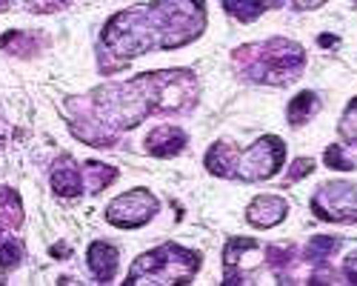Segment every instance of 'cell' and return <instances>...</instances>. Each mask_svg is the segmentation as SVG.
I'll use <instances>...</instances> for the list:
<instances>
[{"label":"cell","instance_id":"6da1fadb","mask_svg":"<svg viewBox=\"0 0 357 286\" xmlns=\"http://www.w3.org/2000/svg\"><path fill=\"white\" fill-rule=\"evenodd\" d=\"M197 77L189 69L143 72L126 83L98 86L89 95L66 100L72 135L89 146H112L123 132L143 123L149 114L189 112L197 103Z\"/></svg>","mask_w":357,"mask_h":286},{"label":"cell","instance_id":"7a4b0ae2","mask_svg":"<svg viewBox=\"0 0 357 286\" xmlns=\"http://www.w3.org/2000/svg\"><path fill=\"white\" fill-rule=\"evenodd\" d=\"M206 29L203 0H155L117 12L100 29L98 69L112 75L129 61L158 49H177L197 40Z\"/></svg>","mask_w":357,"mask_h":286},{"label":"cell","instance_id":"3957f363","mask_svg":"<svg viewBox=\"0 0 357 286\" xmlns=\"http://www.w3.org/2000/svg\"><path fill=\"white\" fill-rule=\"evenodd\" d=\"M234 63L252 83L289 86L306 69V52L289 38H269L260 43H246L234 49Z\"/></svg>","mask_w":357,"mask_h":286},{"label":"cell","instance_id":"277c9868","mask_svg":"<svg viewBox=\"0 0 357 286\" xmlns=\"http://www.w3.org/2000/svg\"><path fill=\"white\" fill-rule=\"evenodd\" d=\"M200 269V252L186 249L181 243H163L152 252L140 255L126 286H177V283H189Z\"/></svg>","mask_w":357,"mask_h":286},{"label":"cell","instance_id":"5b68a950","mask_svg":"<svg viewBox=\"0 0 357 286\" xmlns=\"http://www.w3.org/2000/svg\"><path fill=\"white\" fill-rule=\"evenodd\" d=\"M286 160V143L278 135H263L257 137L249 149H237L231 152V166H229V178L234 181H269L278 175L280 166Z\"/></svg>","mask_w":357,"mask_h":286},{"label":"cell","instance_id":"8992f818","mask_svg":"<svg viewBox=\"0 0 357 286\" xmlns=\"http://www.w3.org/2000/svg\"><path fill=\"white\" fill-rule=\"evenodd\" d=\"M312 215L326 223H357V186L329 181L312 195Z\"/></svg>","mask_w":357,"mask_h":286},{"label":"cell","instance_id":"52a82bcc","mask_svg":"<svg viewBox=\"0 0 357 286\" xmlns=\"http://www.w3.org/2000/svg\"><path fill=\"white\" fill-rule=\"evenodd\" d=\"M158 215V197L149 189H129L106 206V220L121 229H137Z\"/></svg>","mask_w":357,"mask_h":286},{"label":"cell","instance_id":"ba28073f","mask_svg":"<svg viewBox=\"0 0 357 286\" xmlns=\"http://www.w3.org/2000/svg\"><path fill=\"white\" fill-rule=\"evenodd\" d=\"M257 261H266V249L257 241H252V238H231L226 252H223L226 283H246V280H252L249 272H255Z\"/></svg>","mask_w":357,"mask_h":286},{"label":"cell","instance_id":"9c48e42d","mask_svg":"<svg viewBox=\"0 0 357 286\" xmlns=\"http://www.w3.org/2000/svg\"><path fill=\"white\" fill-rule=\"evenodd\" d=\"M52 189H54V195H61L66 200H75V197L86 195L83 169H80V163L75 158L61 155L52 163Z\"/></svg>","mask_w":357,"mask_h":286},{"label":"cell","instance_id":"30bf717a","mask_svg":"<svg viewBox=\"0 0 357 286\" xmlns=\"http://www.w3.org/2000/svg\"><path fill=\"white\" fill-rule=\"evenodd\" d=\"M286 215H289V204L280 195H257L246 209V220L257 229H272L283 223Z\"/></svg>","mask_w":357,"mask_h":286},{"label":"cell","instance_id":"8fae6325","mask_svg":"<svg viewBox=\"0 0 357 286\" xmlns=\"http://www.w3.org/2000/svg\"><path fill=\"white\" fill-rule=\"evenodd\" d=\"M186 149V132L174 126H158L146 135V152L155 158H174Z\"/></svg>","mask_w":357,"mask_h":286},{"label":"cell","instance_id":"7c38bea8","mask_svg":"<svg viewBox=\"0 0 357 286\" xmlns=\"http://www.w3.org/2000/svg\"><path fill=\"white\" fill-rule=\"evenodd\" d=\"M117 261H121V252H117V246H112L106 241H95L86 252V264H89V269H92L98 283H109L114 278Z\"/></svg>","mask_w":357,"mask_h":286},{"label":"cell","instance_id":"4fadbf2b","mask_svg":"<svg viewBox=\"0 0 357 286\" xmlns=\"http://www.w3.org/2000/svg\"><path fill=\"white\" fill-rule=\"evenodd\" d=\"M23 223V206L15 189L0 186V241L12 238Z\"/></svg>","mask_w":357,"mask_h":286},{"label":"cell","instance_id":"5bb4252c","mask_svg":"<svg viewBox=\"0 0 357 286\" xmlns=\"http://www.w3.org/2000/svg\"><path fill=\"white\" fill-rule=\"evenodd\" d=\"M226 15H231L234 20H241V23H252L257 20L263 12H269V9H280L286 0H220Z\"/></svg>","mask_w":357,"mask_h":286},{"label":"cell","instance_id":"9a60e30c","mask_svg":"<svg viewBox=\"0 0 357 286\" xmlns=\"http://www.w3.org/2000/svg\"><path fill=\"white\" fill-rule=\"evenodd\" d=\"M83 186H86V195H100L106 186L114 183L117 178V169L114 166H106L100 160H86L83 166Z\"/></svg>","mask_w":357,"mask_h":286},{"label":"cell","instance_id":"2e32d148","mask_svg":"<svg viewBox=\"0 0 357 286\" xmlns=\"http://www.w3.org/2000/svg\"><path fill=\"white\" fill-rule=\"evenodd\" d=\"M317 109H320V98L314 95V92H301V95H294L291 98V103H289V109H286V121H289V126H306L314 114H317Z\"/></svg>","mask_w":357,"mask_h":286},{"label":"cell","instance_id":"e0dca14e","mask_svg":"<svg viewBox=\"0 0 357 286\" xmlns=\"http://www.w3.org/2000/svg\"><path fill=\"white\" fill-rule=\"evenodd\" d=\"M0 49L29 61V57H35L40 52V43H38V35H32V32H6L0 38Z\"/></svg>","mask_w":357,"mask_h":286},{"label":"cell","instance_id":"ac0fdd59","mask_svg":"<svg viewBox=\"0 0 357 286\" xmlns=\"http://www.w3.org/2000/svg\"><path fill=\"white\" fill-rule=\"evenodd\" d=\"M337 249H340V238H332V235H317V238H312V241H309V246H306V261H309L312 266L326 269V266H329L332 257L337 255Z\"/></svg>","mask_w":357,"mask_h":286},{"label":"cell","instance_id":"d6986e66","mask_svg":"<svg viewBox=\"0 0 357 286\" xmlns=\"http://www.w3.org/2000/svg\"><path fill=\"white\" fill-rule=\"evenodd\" d=\"M294 261V249L286 243H272L266 246V264L272 266V272L278 275V280H283V269H289Z\"/></svg>","mask_w":357,"mask_h":286},{"label":"cell","instance_id":"ffe728a7","mask_svg":"<svg viewBox=\"0 0 357 286\" xmlns=\"http://www.w3.org/2000/svg\"><path fill=\"white\" fill-rule=\"evenodd\" d=\"M337 132H340V137L349 143V146L357 149V98L349 100L343 118H340V123H337Z\"/></svg>","mask_w":357,"mask_h":286},{"label":"cell","instance_id":"44dd1931","mask_svg":"<svg viewBox=\"0 0 357 286\" xmlns=\"http://www.w3.org/2000/svg\"><path fill=\"white\" fill-rule=\"evenodd\" d=\"M323 163L329 166V169H335V172H354L357 169V160L349 158V152L343 146H329V149H326Z\"/></svg>","mask_w":357,"mask_h":286},{"label":"cell","instance_id":"7402d4cb","mask_svg":"<svg viewBox=\"0 0 357 286\" xmlns=\"http://www.w3.org/2000/svg\"><path fill=\"white\" fill-rule=\"evenodd\" d=\"M20 257H23L20 241H15V238L0 241V269H12L15 264H20Z\"/></svg>","mask_w":357,"mask_h":286},{"label":"cell","instance_id":"603a6c76","mask_svg":"<svg viewBox=\"0 0 357 286\" xmlns=\"http://www.w3.org/2000/svg\"><path fill=\"white\" fill-rule=\"evenodd\" d=\"M309 172H314V160L312 158H297L286 172V181H301V178L309 175Z\"/></svg>","mask_w":357,"mask_h":286},{"label":"cell","instance_id":"cb8c5ba5","mask_svg":"<svg viewBox=\"0 0 357 286\" xmlns=\"http://www.w3.org/2000/svg\"><path fill=\"white\" fill-rule=\"evenodd\" d=\"M66 3H69V0H26V9L38 12V15H49V12H57Z\"/></svg>","mask_w":357,"mask_h":286},{"label":"cell","instance_id":"d4e9b609","mask_svg":"<svg viewBox=\"0 0 357 286\" xmlns=\"http://www.w3.org/2000/svg\"><path fill=\"white\" fill-rule=\"evenodd\" d=\"M343 275H346V280L357 283V249L346 255V261H343Z\"/></svg>","mask_w":357,"mask_h":286},{"label":"cell","instance_id":"484cf974","mask_svg":"<svg viewBox=\"0 0 357 286\" xmlns=\"http://www.w3.org/2000/svg\"><path fill=\"white\" fill-rule=\"evenodd\" d=\"M326 0H291V9L294 12H312V9H320Z\"/></svg>","mask_w":357,"mask_h":286},{"label":"cell","instance_id":"4316f807","mask_svg":"<svg viewBox=\"0 0 357 286\" xmlns=\"http://www.w3.org/2000/svg\"><path fill=\"white\" fill-rule=\"evenodd\" d=\"M54 257H69V249H52Z\"/></svg>","mask_w":357,"mask_h":286},{"label":"cell","instance_id":"83f0119b","mask_svg":"<svg viewBox=\"0 0 357 286\" xmlns=\"http://www.w3.org/2000/svg\"><path fill=\"white\" fill-rule=\"evenodd\" d=\"M12 3H15V0H0V12H6Z\"/></svg>","mask_w":357,"mask_h":286},{"label":"cell","instance_id":"f1b7e54d","mask_svg":"<svg viewBox=\"0 0 357 286\" xmlns=\"http://www.w3.org/2000/svg\"><path fill=\"white\" fill-rule=\"evenodd\" d=\"M0 149H3V132H0Z\"/></svg>","mask_w":357,"mask_h":286},{"label":"cell","instance_id":"f546056e","mask_svg":"<svg viewBox=\"0 0 357 286\" xmlns=\"http://www.w3.org/2000/svg\"><path fill=\"white\" fill-rule=\"evenodd\" d=\"M351 3H354V6H357V0H351Z\"/></svg>","mask_w":357,"mask_h":286}]
</instances>
